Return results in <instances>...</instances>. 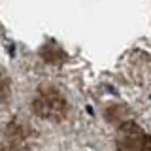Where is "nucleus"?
Wrapping results in <instances>:
<instances>
[{
	"instance_id": "f257e3e1",
	"label": "nucleus",
	"mask_w": 151,
	"mask_h": 151,
	"mask_svg": "<svg viewBox=\"0 0 151 151\" xmlns=\"http://www.w3.org/2000/svg\"><path fill=\"white\" fill-rule=\"evenodd\" d=\"M119 151H151V136L134 123H123L117 130Z\"/></svg>"
},
{
	"instance_id": "f03ea898",
	"label": "nucleus",
	"mask_w": 151,
	"mask_h": 151,
	"mask_svg": "<svg viewBox=\"0 0 151 151\" xmlns=\"http://www.w3.org/2000/svg\"><path fill=\"white\" fill-rule=\"evenodd\" d=\"M34 111L40 117L59 121L66 113V102L55 89H44L34 100Z\"/></svg>"
},
{
	"instance_id": "7ed1b4c3",
	"label": "nucleus",
	"mask_w": 151,
	"mask_h": 151,
	"mask_svg": "<svg viewBox=\"0 0 151 151\" xmlns=\"http://www.w3.org/2000/svg\"><path fill=\"white\" fill-rule=\"evenodd\" d=\"M27 142V130L23 125L19 123H9V127L6 129V136H4V144H6L8 149H19L21 145H25Z\"/></svg>"
}]
</instances>
